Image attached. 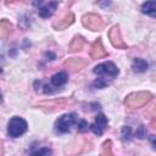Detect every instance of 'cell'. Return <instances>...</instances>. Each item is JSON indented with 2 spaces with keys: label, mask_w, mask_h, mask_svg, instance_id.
Here are the masks:
<instances>
[{
  "label": "cell",
  "mask_w": 156,
  "mask_h": 156,
  "mask_svg": "<svg viewBox=\"0 0 156 156\" xmlns=\"http://www.w3.org/2000/svg\"><path fill=\"white\" fill-rule=\"evenodd\" d=\"M56 7H57V1H50V2H46L43 6H40L39 10H38V13H39L40 17L48 18V17L52 16Z\"/></svg>",
  "instance_id": "cell-12"
},
{
  "label": "cell",
  "mask_w": 156,
  "mask_h": 156,
  "mask_svg": "<svg viewBox=\"0 0 156 156\" xmlns=\"http://www.w3.org/2000/svg\"><path fill=\"white\" fill-rule=\"evenodd\" d=\"M136 136L138 138H144L145 136V132H144V127L143 126L139 127V130L136 132Z\"/></svg>",
  "instance_id": "cell-21"
},
{
  "label": "cell",
  "mask_w": 156,
  "mask_h": 156,
  "mask_svg": "<svg viewBox=\"0 0 156 156\" xmlns=\"http://www.w3.org/2000/svg\"><path fill=\"white\" fill-rule=\"evenodd\" d=\"M108 39L111 41V44L117 48V49H127V44L124 43V40L122 39V34H121V29L119 26H113L110 30H108Z\"/></svg>",
  "instance_id": "cell-8"
},
{
  "label": "cell",
  "mask_w": 156,
  "mask_h": 156,
  "mask_svg": "<svg viewBox=\"0 0 156 156\" xmlns=\"http://www.w3.org/2000/svg\"><path fill=\"white\" fill-rule=\"evenodd\" d=\"M82 23L85 28H88L90 30H94V32L101 30L105 26L102 18L96 13H85L82 17Z\"/></svg>",
  "instance_id": "cell-3"
},
{
  "label": "cell",
  "mask_w": 156,
  "mask_h": 156,
  "mask_svg": "<svg viewBox=\"0 0 156 156\" xmlns=\"http://www.w3.org/2000/svg\"><path fill=\"white\" fill-rule=\"evenodd\" d=\"M88 128H89V124H88L87 121L82 119V121L78 122V130H79V132H87Z\"/></svg>",
  "instance_id": "cell-19"
},
{
  "label": "cell",
  "mask_w": 156,
  "mask_h": 156,
  "mask_svg": "<svg viewBox=\"0 0 156 156\" xmlns=\"http://www.w3.org/2000/svg\"><path fill=\"white\" fill-rule=\"evenodd\" d=\"M106 56H107V51L105 50L101 39L98 38L91 44V48H90V57L93 60H98V58H102V57H106Z\"/></svg>",
  "instance_id": "cell-9"
},
{
  "label": "cell",
  "mask_w": 156,
  "mask_h": 156,
  "mask_svg": "<svg viewBox=\"0 0 156 156\" xmlns=\"http://www.w3.org/2000/svg\"><path fill=\"white\" fill-rule=\"evenodd\" d=\"M67 80H68V78L65 72H58L51 77V84L55 87H61V85L66 84Z\"/></svg>",
  "instance_id": "cell-17"
},
{
  "label": "cell",
  "mask_w": 156,
  "mask_h": 156,
  "mask_svg": "<svg viewBox=\"0 0 156 156\" xmlns=\"http://www.w3.org/2000/svg\"><path fill=\"white\" fill-rule=\"evenodd\" d=\"M141 12L151 17H156V0H147L141 5Z\"/></svg>",
  "instance_id": "cell-15"
},
{
  "label": "cell",
  "mask_w": 156,
  "mask_h": 156,
  "mask_svg": "<svg viewBox=\"0 0 156 156\" xmlns=\"http://www.w3.org/2000/svg\"><path fill=\"white\" fill-rule=\"evenodd\" d=\"M27 122L18 116H15L10 119L9 122V128H7V133L12 138H17L20 135H22L23 133H26L27 130Z\"/></svg>",
  "instance_id": "cell-2"
},
{
  "label": "cell",
  "mask_w": 156,
  "mask_h": 156,
  "mask_svg": "<svg viewBox=\"0 0 156 156\" xmlns=\"http://www.w3.org/2000/svg\"><path fill=\"white\" fill-rule=\"evenodd\" d=\"M69 104V101L67 99H55V100H46V101H40L39 104H37V106L41 110H44L45 112H55L58 110L65 108L67 105Z\"/></svg>",
  "instance_id": "cell-5"
},
{
  "label": "cell",
  "mask_w": 156,
  "mask_h": 156,
  "mask_svg": "<svg viewBox=\"0 0 156 156\" xmlns=\"http://www.w3.org/2000/svg\"><path fill=\"white\" fill-rule=\"evenodd\" d=\"M74 22V15L72 12H68L67 15H65L62 18H60L58 21H55L52 23V27L56 29V30H61V29H65L67 28L68 26H71L72 23Z\"/></svg>",
  "instance_id": "cell-11"
},
{
  "label": "cell",
  "mask_w": 156,
  "mask_h": 156,
  "mask_svg": "<svg viewBox=\"0 0 156 156\" xmlns=\"http://www.w3.org/2000/svg\"><path fill=\"white\" fill-rule=\"evenodd\" d=\"M77 116L76 113H66L62 115L55 123V129L57 133H67L71 130V127L76 123Z\"/></svg>",
  "instance_id": "cell-4"
},
{
  "label": "cell",
  "mask_w": 156,
  "mask_h": 156,
  "mask_svg": "<svg viewBox=\"0 0 156 156\" xmlns=\"http://www.w3.org/2000/svg\"><path fill=\"white\" fill-rule=\"evenodd\" d=\"M149 140H150L154 150H156V135H149Z\"/></svg>",
  "instance_id": "cell-22"
},
{
  "label": "cell",
  "mask_w": 156,
  "mask_h": 156,
  "mask_svg": "<svg viewBox=\"0 0 156 156\" xmlns=\"http://www.w3.org/2000/svg\"><path fill=\"white\" fill-rule=\"evenodd\" d=\"M106 126H107V118L105 117V115L100 113L95 117V122L91 124V130L94 132V134L101 135L104 133Z\"/></svg>",
  "instance_id": "cell-10"
},
{
  "label": "cell",
  "mask_w": 156,
  "mask_h": 156,
  "mask_svg": "<svg viewBox=\"0 0 156 156\" xmlns=\"http://www.w3.org/2000/svg\"><path fill=\"white\" fill-rule=\"evenodd\" d=\"M51 151L49 149H41V150H38V151H34L33 155H50Z\"/></svg>",
  "instance_id": "cell-20"
},
{
  "label": "cell",
  "mask_w": 156,
  "mask_h": 156,
  "mask_svg": "<svg viewBox=\"0 0 156 156\" xmlns=\"http://www.w3.org/2000/svg\"><path fill=\"white\" fill-rule=\"evenodd\" d=\"M101 155L102 156H111L112 155V141L106 140L101 146Z\"/></svg>",
  "instance_id": "cell-18"
},
{
  "label": "cell",
  "mask_w": 156,
  "mask_h": 156,
  "mask_svg": "<svg viewBox=\"0 0 156 156\" xmlns=\"http://www.w3.org/2000/svg\"><path fill=\"white\" fill-rule=\"evenodd\" d=\"M85 66H88V60H85L83 57H72V58H67L63 62V67L68 72H72V73L80 71Z\"/></svg>",
  "instance_id": "cell-7"
},
{
  "label": "cell",
  "mask_w": 156,
  "mask_h": 156,
  "mask_svg": "<svg viewBox=\"0 0 156 156\" xmlns=\"http://www.w3.org/2000/svg\"><path fill=\"white\" fill-rule=\"evenodd\" d=\"M84 44H85V39H84L82 35H76V37L72 39V41H71L68 49H69L71 52H77V51H80V50L83 49Z\"/></svg>",
  "instance_id": "cell-14"
},
{
  "label": "cell",
  "mask_w": 156,
  "mask_h": 156,
  "mask_svg": "<svg viewBox=\"0 0 156 156\" xmlns=\"http://www.w3.org/2000/svg\"><path fill=\"white\" fill-rule=\"evenodd\" d=\"M93 72L99 76H108V77H116L118 74V68L113 62H104L94 67Z\"/></svg>",
  "instance_id": "cell-6"
},
{
  "label": "cell",
  "mask_w": 156,
  "mask_h": 156,
  "mask_svg": "<svg viewBox=\"0 0 156 156\" xmlns=\"http://www.w3.org/2000/svg\"><path fill=\"white\" fill-rule=\"evenodd\" d=\"M150 127H151V129L156 130V118L151 119V122H150Z\"/></svg>",
  "instance_id": "cell-23"
},
{
  "label": "cell",
  "mask_w": 156,
  "mask_h": 156,
  "mask_svg": "<svg viewBox=\"0 0 156 156\" xmlns=\"http://www.w3.org/2000/svg\"><path fill=\"white\" fill-rule=\"evenodd\" d=\"M6 4H10V2H15V1H18V0H5Z\"/></svg>",
  "instance_id": "cell-24"
},
{
  "label": "cell",
  "mask_w": 156,
  "mask_h": 156,
  "mask_svg": "<svg viewBox=\"0 0 156 156\" xmlns=\"http://www.w3.org/2000/svg\"><path fill=\"white\" fill-rule=\"evenodd\" d=\"M13 30V26L10 23V21L7 20H1L0 21V38L2 40L7 39L10 37V34Z\"/></svg>",
  "instance_id": "cell-13"
},
{
  "label": "cell",
  "mask_w": 156,
  "mask_h": 156,
  "mask_svg": "<svg viewBox=\"0 0 156 156\" xmlns=\"http://www.w3.org/2000/svg\"><path fill=\"white\" fill-rule=\"evenodd\" d=\"M151 99H152L151 93H149V91H136V93H132V94H129V95L126 96V99H124V105H126L128 108L134 110V108L143 107V106L146 105Z\"/></svg>",
  "instance_id": "cell-1"
},
{
  "label": "cell",
  "mask_w": 156,
  "mask_h": 156,
  "mask_svg": "<svg viewBox=\"0 0 156 156\" xmlns=\"http://www.w3.org/2000/svg\"><path fill=\"white\" fill-rule=\"evenodd\" d=\"M132 68H133V71L136 72V73H143V72H145L146 68H147V62H146L144 58L136 57V58H134V61H133Z\"/></svg>",
  "instance_id": "cell-16"
}]
</instances>
